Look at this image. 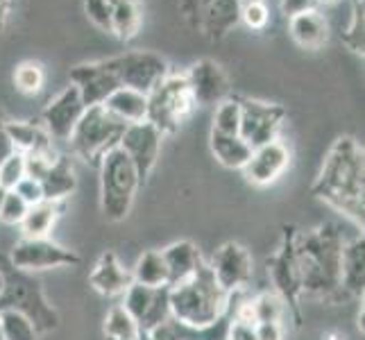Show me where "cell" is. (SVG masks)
Listing matches in <instances>:
<instances>
[{
  "mask_svg": "<svg viewBox=\"0 0 365 340\" xmlns=\"http://www.w3.org/2000/svg\"><path fill=\"white\" fill-rule=\"evenodd\" d=\"M143 9L141 0H118L111 11V34L120 41H132L141 30Z\"/></svg>",
  "mask_w": 365,
  "mask_h": 340,
  "instance_id": "29",
  "label": "cell"
},
{
  "mask_svg": "<svg viewBox=\"0 0 365 340\" xmlns=\"http://www.w3.org/2000/svg\"><path fill=\"white\" fill-rule=\"evenodd\" d=\"M238 125H241V103L236 96H230L220 105H216L211 130L220 134H238Z\"/></svg>",
  "mask_w": 365,
  "mask_h": 340,
  "instance_id": "33",
  "label": "cell"
},
{
  "mask_svg": "<svg viewBox=\"0 0 365 340\" xmlns=\"http://www.w3.org/2000/svg\"><path fill=\"white\" fill-rule=\"evenodd\" d=\"M0 340H5V338H3V329H0Z\"/></svg>",
  "mask_w": 365,
  "mask_h": 340,
  "instance_id": "50",
  "label": "cell"
},
{
  "mask_svg": "<svg viewBox=\"0 0 365 340\" xmlns=\"http://www.w3.org/2000/svg\"><path fill=\"white\" fill-rule=\"evenodd\" d=\"M25 177V155L14 153L0 163V184L11 191Z\"/></svg>",
  "mask_w": 365,
  "mask_h": 340,
  "instance_id": "36",
  "label": "cell"
},
{
  "mask_svg": "<svg viewBox=\"0 0 365 340\" xmlns=\"http://www.w3.org/2000/svg\"><path fill=\"white\" fill-rule=\"evenodd\" d=\"M197 25L211 39L230 34V30L241 21V0H191Z\"/></svg>",
  "mask_w": 365,
  "mask_h": 340,
  "instance_id": "20",
  "label": "cell"
},
{
  "mask_svg": "<svg viewBox=\"0 0 365 340\" xmlns=\"http://www.w3.org/2000/svg\"><path fill=\"white\" fill-rule=\"evenodd\" d=\"M209 268H211L213 277H216L218 286L227 295L243 293L245 286L252 282V274H255L252 254L247 252L245 245L236 243V241L222 243L216 249V254L211 257Z\"/></svg>",
  "mask_w": 365,
  "mask_h": 340,
  "instance_id": "13",
  "label": "cell"
},
{
  "mask_svg": "<svg viewBox=\"0 0 365 340\" xmlns=\"http://www.w3.org/2000/svg\"><path fill=\"white\" fill-rule=\"evenodd\" d=\"M9 155H14V145H11V138L7 134V120L0 113V163H3Z\"/></svg>",
  "mask_w": 365,
  "mask_h": 340,
  "instance_id": "43",
  "label": "cell"
},
{
  "mask_svg": "<svg viewBox=\"0 0 365 340\" xmlns=\"http://www.w3.org/2000/svg\"><path fill=\"white\" fill-rule=\"evenodd\" d=\"M132 272L134 284H141L148 288H161L168 286V268L163 263V257L159 249H148L136 259Z\"/></svg>",
  "mask_w": 365,
  "mask_h": 340,
  "instance_id": "30",
  "label": "cell"
},
{
  "mask_svg": "<svg viewBox=\"0 0 365 340\" xmlns=\"http://www.w3.org/2000/svg\"><path fill=\"white\" fill-rule=\"evenodd\" d=\"M11 191H14L16 195H21L30 207L43 202V188H41V184L36 182L34 177H28V175H25V177L14 188H11Z\"/></svg>",
  "mask_w": 365,
  "mask_h": 340,
  "instance_id": "38",
  "label": "cell"
},
{
  "mask_svg": "<svg viewBox=\"0 0 365 340\" xmlns=\"http://www.w3.org/2000/svg\"><path fill=\"white\" fill-rule=\"evenodd\" d=\"M349 14H363V11H365V5H363V0H349Z\"/></svg>",
  "mask_w": 365,
  "mask_h": 340,
  "instance_id": "45",
  "label": "cell"
},
{
  "mask_svg": "<svg viewBox=\"0 0 365 340\" xmlns=\"http://www.w3.org/2000/svg\"><path fill=\"white\" fill-rule=\"evenodd\" d=\"M61 209H64V202H48V200L32 205L25 213L23 222L19 225L23 238H46L61 216Z\"/></svg>",
  "mask_w": 365,
  "mask_h": 340,
  "instance_id": "28",
  "label": "cell"
},
{
  "mask_svg": "<svg viewBox=\"0 0 365 340\" xmlns=\"http://www.w3.org/2000/svg\"><path fill=\"white\" fill-rule=\"evenodd\" d=\"M170 286L148 288L141 284H132L123 293V309L136 320L138 329L148 331L170 320Z\"/></svg>",
  "mask_w": 365,
  "mask_h": 340,
  "instance_id": "14",
  "label": "cell"
},
{
  "mask_svg": "<svg viewBox=\"0 0 365 340\" xmlns=\"http://www.w3.org/2000/svg\"><path fill=\"white\" fill-rule=\"evenodd\" d=\"M288 166H291V150L282 138H277V141L252 150L247 163L241 170L250 184L270 186L288 170Z\"/></svg>",
  "mask_w": 365,
  "mask_h": 340,
  "instance_id": "18",
  "label": "cell"
},
{
  "mask_svg": "<svg viewBox=\"0 0 365 340\" xmlns=\"http://www.w3.org/2000/svg\"><path fill=\"white\" fill-rule=\"evenodd\" d=\"M84 109L86 107L80 98L78 86L68 84L64 91H59L43 107L41 125L50 134V138H55V141H68L73 130H75V125H78V120L82 118Z\"/></svg>",
  "mask_w": 365,
  "mask_h": 340,
  "instance_id": "17",
  "label": "cell"
},
{
  "mask_svg": "<svg viewBox=\"0 0 365 340\" xmlns=\"http://www.w3.org/2000/svg\"><path fill=\"white\" fill-rule=\"evenodd\" d=\"M161 257L168 268V286H178L191 279L205 263L202 252L193 241H175L161 249Z\"/></svg>",
  "mask_w": 365,
  "mask_h": 340,
  "instance_id": "22",
  "label": "cell"
},
{
  "mask_svg": "<svg viewBox=\"0 0 365 340\" xmlns=\"http://www.w3.org/2000/svg\"><path fill=\"white\" fill-rule=\"evenodd\" d=\"M0 329L5 340H36L39 331L34 324L16 311H0Z\"/></svg>",
  "mask_w": 365,
  "mask_h": 340,
  "instance_id": "34",
  "label": "cell"
},
{
  "mask_svg": "<svg viewBox=\"0 0 365 340\" xmlns=\"http://www.w3.org/2000/svg\"><path fill=\"white\" fill-rule=\"evenodd\" d=\"M345 236L336 222H322L295 234V257L302 277V299L341 304V263Z\"/></svg>",
  "mask_w": 365,
  "mask_h": 340,
  "instance_id": "2",
  "label": "cell"
},
{
  "mask_svg": "<svg viewBox=\"0 0 365 340\" xmlns=\"http://www.w3.org/2000/svg\"><path fill=\"white\" fill-rule=\"evenodd\" d=\"M311 195L363 230L365 222V153L354 136H338L327 153Z\"/></svg>",
  "mask_w": 365,
  "mask_h": 340,
  "instance_id": "1",
  "label": "cell"
},
{
  "mask_svg": "<svg viewBox=\"0 0 365 340\" xmlns=\"http://www.w3.org/2000/svg\"><path fill=\"white\" fill-rule=\"evenodd\" d=\"M91 288L103 297H123V293L134 284L132 272L120 263L116 252H103L89 274Z\"/></svg>",
  "mask_w": 365,
  "mask_h": 340,
  "instance_id": "19",
  "label": "cell"
},
{
  "mask_svg": "<svg viewBox=\"0 0 365 340\" xmlns=\"http://www.w3.org/2000/svg\"><path fill=\"white\" fill-rule=\"evenodd\" d=\"M68 78L73 86H78L84 107L103 105L111 93L120 89V82L116 78L114 68H111L109 59L84 61V64L73 66Z\"/></svg>",
  "mask_w": 365,
  "mask_h": 340,
  "instance_id": "15",
  "label": "cell"
},
{
  "mask_svg": "<svg viewBox=\"0 0 365 340\" xmlns=\"http://www.w3.org/2000/svg\"><path fill=\"white\" fill-rule=\"evenodd\" d=\"M109 64L114 68L120 86L134 89L143 96H150L157 86L166 80L170 73L168 61L150 50H130L118 57H109Z\"/></svg>",
  "mask_w": 365,
  "mask_h": 340,
  "instance_id": "9",
  "label": "cell"
},
{
  "mask_svg": "<svg viewBox=\"0 0 365 340\" xmlns=\"http://www.w3.org/2000/svg\"><path fill=\"white\" fill-rule=\"evenodd\" d=\"M5 195H7V188L0 184V205H3V200H5Z\"/></svg>",
  "mask_w": 365,
  "mask_h": 340,
  "instance_id": "47",
  "label": "cell"
},
{
  "mask_svg": "<svg viewBox=\"0 0 365 340\" xmlns=\"http://www.w3.org/2000/svg\"><path fill=\"white\" fill-rule=\"evenodd\" d=\"M336 0H318V5H334Z\"/></svg>",
  "mask_w": 365,
  "mask_h": 340,
  "instance_id": "48",
  "label": "cell"
},
{
  "mask_svg": "<svg viewBox=\"0 0 365 340\" xmlns=\"http://www.w3.org/2000/svg\"><path fill=\"white\" fill-rule=\"evenodd\" d=\"M227 340H257L255 324L241 322V320H232L230 329H227Z\"/></svg>",
  "mask_w": 365,
  "mask_h": 340,
  "instance_id": "41",
  "label": "cell"
},
{
  "mask_svg": "<svg viewBox=\"0 0 365 340\" xmlns=\"http://www.w3.org/2000/svg\"><path fill=\"white\" fill-rule=\"evenodd\" d=\"M295 225L282 227V241L274 254L266 261L268 277L274 286V293L286 304V313H291L295 324H302V277L295 257Z\"/></svg>",
  "mask_w": 365,
  "mask_h": 340,
  "instance_id": "8",
  "label": "cell"
},
{
  "mask_svg": "<svg viewBox=\"0 0 365 340\" xmlns=\"http://www.w3.org/2000/svg\"><path fill=\"white\" fill-rule=\"evenodd\" d=\"M184 75L195 107H216L232 96L230 78L218 61L200 59Z\"/></svg>",
  "mask_w": 365,
  "mask_h": 340,
  "instance_id": "16",
  "label": "cell"
},
{
  "mask_svg": "<svg viewBox=\"0 0 365 340\" xmlns=\"http://www.w3.org/2000/svg\"><path fill=\"white\" fill-rule=\"evenodd\" d=\"M241 21L250 30H263L270 21V11L263 0H241V11H238Z\"/></svg>",
  "mask_w": 365,
  "mask_h": 340,
  "instance_id": "35",
  "label": "cell"
},
{
  "mask_svg": "<svg viewBox=\"0 0 365 340\" xmlns=\"http://www.w3.org/2000/svg\"><path fill=\"white\" fill-rule=\"evenodd\" d=\"M288 34L304 50H320L329 39V23L318 9L302 11L288 19Z\"/></svg>",
  "mask_w": 365,
  "mask_h": 340,
  "instance_id": "23",
  "label": "cell"
},
{
  "mask_svg": "<svg viewBox=\"0 0 365 340\" xmlns=\"http://www.w3.org/2000/svg\"><path fill=\"white\" fill-rule=\"evenodd\" d=\"M136 340H180V336H178V329H175L173 320H168V322L155 326V329L138 331Z\"/></svg>",
  "mask_w": 365,
  "mask_h": 340,
  "instance_id": "39",
  "label": "cell"
},
{
  "mask_svg": "<svg viewBox=\"0 0 365 340\" xmlns=\"http://www.w3.org/2000/svg\"><path fill=\"white\" fill-rule=\"evenodd\" d=\"M3 286H5V279H3V272H0V293H3Z\"/></svg>",
  "mask_w": 365,
  "mask_h": 340,
  "instance_id": "49",
  "label": "cell"
},
{
  "mask_svg": "<svg viewBox=\"0 0 365 340\" xmlns=\"http://www.w3.org/2000/svg\"><path fill=\"white\" fill-rule=\"evenodd\" d=\"M39 184L43 188V200H48V202H64L75 191V186H78V177H75L71 159L66 155H57L50 161Z\"/></svg>",
  "mask_w": 365,
  "mask_h": 340,
  "instance_id": "25",
  "label": "cell"
},
{
  "mask_svg": "<svg viewBox=\"0 0 365 340\" xmlns=\"http://www.w3.org/2000/svg\"><path fill=\"white\" fill-rule=\"evenodd\" d=\"M103 107L111 113V116L123 120L125 125L141 123V120H145V113H148V96L120 86V89H116L105 100Z\"/></svg>",
  "mask_w": 365,
  "mask_h": 340,
  "instance_id": "27",
  "label": "cell"
},
{
  "mask_svg": "<svg viewBox=\"0 0 365 340\" xmlns=\"http://www.w3.org/2000/svg\"><path fill=\"white\" fill-rule=\"evenodd\" d=\"M161 141H163V134L148 120L128 125L120 136L118 148L128 155L132 166L136 168L141 186L148 182V177L153 175V170L157 166L159 155H161Z\"/></svg>",
  "mask_w": 365,
  "mask_h": 340,
  "instance_id": "12",
  "label": "cell"
},
{
  "mask_svg": "<svg viewBox=\"0 0 365 340\" xmlns=\"http://www.w3.org/2000/svg\"><path fill=\"white\" fill-rule=\"evenodd\" d=\"M279 9L286 19H291L302 11H311L318 9V0H279Z\"/></svg>",
  "mask_w": 365,
  "mask_h": 340,
  "instance_id": "40",
  "label": "cell"
},
{
  "mask_svg": "<svg viewBox=\"0 0 365 340\" xmlns=\"http://www.w3.org/2000/svg\"><path fill=\"white\" fill-rule=\"evenodd\" d=\"M0 272H3V293H0V311H16L28 318L39 334H50L59 326V313L50 304L41 282L32 272H23L0 254Z\"/></svg>",
  "mask_w": 365,
  "mask_h": 340,
  "instance_id": "4",
  "label": "cell"
},
{
  "mask_svg": "<svg viewBox=\"0 0 365 340\" xmlns=\"http://www.w3.org/2000/svg\"><path fill=\"white\" fill-rule=\"evenodd\" d=\"M9 11H11V0H0V32L7 28Z\"/></svg>",
  "mask_w": 365,
  "mask_h": 340,
  "instance_id": "44",
  "label": "cell"
},
{
  "mask_svg": "<svg viewBox=\"0 0 365 340\" xmlns=\"http://www.w3.org/2000/svg\"><path fill=\"white\" fill-rule=\"evenodd\" d=\"M238 103H241L238 136L252 150L279 138L284 120L288 116V111L282 105L266 103V100H257V98H238Z\"/></svg>",
  "mask_w": 365,
  "mask_h": 340,
  "instance_id": "10",
  "label": "cell"
},
{
  "mask_svg": "<svg viewBox=\"0 0 365 340\" xmlns=\"http://www.w3.org/2000/svg\"><path fill=\"white\" fill-rule=\"evenodd\" d=\"M234 295L222 291L209 263H202L191 279L170 286V320L184 326H207L230 309Z\"/></svg>",
  "mask_w": 365,
  "mask_h": 340,
  "instance_id": "3",
  "label": "cell"
},
{
  "mask_svg": "<svg viewBox=\"0 0 365 340\" xmlns=\"http://www.w3.org/2000/svg\"><path fill=\"white\" fill-rule=\"evenodd\" d=\"M341 293L343 299H361L365 293V238L363 234L345 241L341 263Z\"/></svg>",
  "mask_w": 365,
  "mask_h": 340,
  "instance_id": "21",
  "label": "cell"
},
{
  "mask_svg": "<svg viewBox=\"0 0 365 340\" xmlns=\"http://www.w3.org/2000/svg\"><path fill=\"white\" fill-rule=\"evenodd\" d=\"M257 340H284V324L282 322H259L255 324Z\"/></svg>",
  "mask_w": 365,
  "mask_h": 340,
  "instance_id": "42",
  "label": "cell"
},
{
  "mask_svg": "<svg viewBox=\"0 0 365 340\" xmlns=\"http://www.w3.org/2000/svg\"><path fill=\"white\" fill-rule=\"evenodd\" d=\"M100 209L111 222L130 216L134 197L141 188L136 168L120 148H114L100 161Z\"/></svg>",
  "mask_w": 365,
  "mask_h": 340,
  "instance_id": "5",
  "label": "cell"
},
{
  "mask_svg": "<svg viewBox=\"0 0 365 340\" xmlns=\"http://www.w3.org/2000/svg\"><path fill=\"white\" fill-rule=\"evenodd\" d=\"M16 91L23 96H36L46 84V71L39 61H21L14 71Z\"/></svg>",
  "mask_w": 365,
  "mask_h": 340,
  "instance_id": "32",
  "label": "cell"
},
{
  "mask_svg": "<svg viewBox=\"0 0 365 340\" xmlns=\"http://www.w3.org/2000/svg\"><path fill=\"white\" fill-rule=\"evenodd\" d=\"M138 331H141V329H138L136 320L123 309V304H116L107 313V318H105V336H107V340H136Z\"/></svg>",
  "mask_w": 365,
  "mask_h": 340,
  "instance_id": "31",
  "label": "cell"
},
{
  "mask_svg": "<svg viewBox=\"0 0 365 340\" xmlns=\"http://www.w3.org/2000/svg\"><path fill=\"white\" fill-rule=\"evenodd\" d=\"M30 205L25 202V200L21 195H16L14 191H7L3 205H0V220H3L5 225H21L25 213H28Z\"/></svg>",
  "mask_w": 365,
  "mask_h": 340,
  "instance_id": "37",
  "label": "cell"
},
{
  "mask_svg": "<svg viewBox=\"0 0 365 340\" xmlns=\"http://www.w3.org/2000/svg\"><path fill=\"white\" fill-rule=\"evenodd\" d=\"M7 261L23 272H41L53 268H66L82 263V257L75 249H68L50 238H21L7 254Z\"/></svg>",
  "mask_w": 365,
  "mask_h": 340,
  "instance_id": "11",
  "label": "cell"
},
{
  "mask_svg": "<svg viewBox=\"0 0 365 340\" xmlns=\"http://www.w3.org/2000/svg\"><path fill=\"white\" fill-rule=\"evenodd\" d=\"M209 148L220 166L232 170H241L252 155V148L238 134H220L213 130L209 134Z\"/></svg>",
  "mask_w": 365,
  "mask_h": 340,
  "instance_id": "26",
  "label": "cell"
},
{
  "mask_svg": "<svg viewBox=\"0 0 365 340\" xmlns=\"http://www.w3.org/2000/svg\"><path fill=\"white\" fill-rule=\"evenodd\" d=\"M322 340H347L343 334H338V331H329V334H324Z\"/></svg>",
  "mask_w": 365,
  "mask_h": 340,
  "instance_id": "46",
  "label": "cell"
},
{
  "mask_svg": "<svg viewBox=\"0 0 365 340\" xmlns=\"http://www.w3.org/2000/svg\"><path fill=\"white\" fill-rule=\"evenodd\" d=\"M195 103L191 89H188L186 75L184 73H175L170 71L166 75L157 89L148 96V113L145 120L166 136V134H175L180 130V125L193 116L195 111Z\"/></svg>",
  "mask_w": 365,
  "mask_h": 340,
  "instance_id": "7",
  "label": "cell"
},
{
  "mask_svg": "<svg viewBox=\"0 0 365 340\" xmlns=\"http://www.w3.org/2000/svg\"><path fill=\"white\" fill-rule=\"evenodd\" d=\"M7 134L14 145V153L21 155H53V138L41 123L32 120H7Z\"/></svg>",
  "mask_w": 365,
  "mask_h": 340,
  "instance_id": "24",
  "label": "cell"
},
{
  "mask_svg": "<svg viewBox=\"0 0 365 340\" xmlns=\"http://www.w3.org/2000/svg\"><path fill=\"white\" fill-rule=\"evenodd\" d=\"M125 128L128 125L116 116H111L103 105L86 107L68 138L73 155L98 168L103 157L118 148Z\"/></svg>",
  "mask_w": 365,
  "mask_h": 340,
  "instance_id": "6",
  "label": "cell"
}]
</instances>
